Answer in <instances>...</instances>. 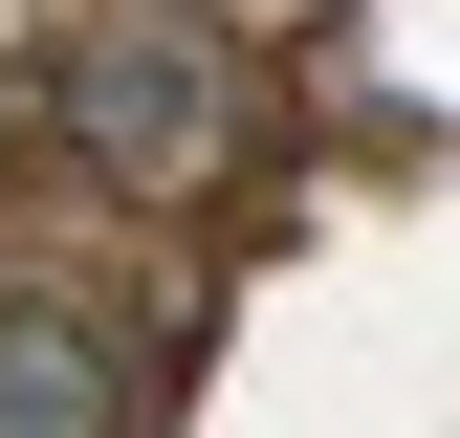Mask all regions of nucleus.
<instances>
[{
	"mask_svg": "<svg viewBox=\"0 0 460 438\" xmlns=\"http://www.w3.org/2000/svg\"><path fill=\"white\" fill-rule=\"evenodd\" d=\"M44 110H66L88 176H132V197L242 176V44H219V22H66V44H44Z\"/></svg>",
	"mask_w": 460,
	"mask_h": 438,
	"instance_id": "1",
	"label": "nucleus"
},
{
	"mask_svg": "<svg viewBox=\"0 0 460 438\" xmlns=\"http://www.w3.org/2000/svg\"><path fill=\"white\" fill-rule=\"evenodd\" d=\"M0 438H132V372L66 285H0Z\"/></svg>",
	"mask_w": 460,
	"mask_h": 438,
	"instance_id": "2",
	"label": "nucleus"
}]
</instances>
